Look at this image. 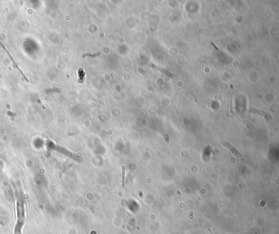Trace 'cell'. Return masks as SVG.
<instances>
[{
	"label": "cell",
	"instance_id": "2",
	"mask_svg": "<svg viewBox=\"0 0 279 234\" xmlns=\"http://www.w3.org/2000/svg\"><path fill=\"white\" fill-rule=\"evenodd\" d=\"M78 73H79V78L80 77V79H79V83L82 84L84 78V71L83 70V69H79Z\"/></svg>",
	"mask_w": 279,
	"mask_h": 234
},
{
	"label": "cell",
	"instance_id": "3",
	"mask_svg": "<svg viewBox=\"0 0 279 234\" xmlns=\"http://www.w3.org/2000/svg\"><path fill=\"white\" fill-rule=\"evenodd\" d=\"M123 187H124V168H123V180H122Z\"/></svg>",
	"mask_w": 279,
	"mask_h": 234
},
{
	"label": "cell",
	"instance_id": "1",
	"mask_svg": "<svg viewBox=\"0 0 279 234\" xmlns=\"http://www.w3.org/2000/svg\"><path fill=\"white\" fill-rule=\"evenodd\" d=\"M0 45H1V46H2V48H3V49L5 50V52H7V55H8V57H9V58H10V59H11V61H12V65H13V67H14V68H16V69H17V70H18V71H19V72H20V74H21V75H22V77H23V78H24V79H25V80H26V81H27V82H29V80H28V78H27V77H25V75H24V73H23V72H22V71H21V70H20V68H19V67H18V64H17V62H16V60H15V59H14V58H13V57H12V55H11V54H10V52H9V51H8V50H7V48L6 47H5V45H4L3 44H2V42L1 41V40H0Z\"/></svg>",
	"mask_w": 279,
	"mask_h": 234
}]
</instances>
